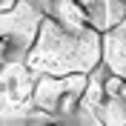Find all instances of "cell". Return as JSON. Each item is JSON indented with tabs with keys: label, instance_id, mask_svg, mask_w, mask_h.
Wrapping results in <instances>:
<instances>
[{
	"label": "cell",
	"instance_id": "5b68a950",
	"mask_svg": "<svg viewBox=\"0 0 126 126\" xmlns=\"http://www.w3.org/2000/svg\"><path fill=\"white\" fill-rule=\"evenodd\" d=\"M78 3H83L86 9H92V6H94V0H78Z\"/></svg>",
	"mask_w": 126,
	"mask_h": 126
},
{
	"label": "cell",
	"instance_id": "277c9868",
	"mask_svg": "<svg viewBox=\"0 0 126 126\" xmlns=\"http://www.w3.org/2000/svg\"><path fill=\"white\" fill-rule=\"evenodd\" d=\"M3 57H6V37H0V66H3Z\"/></svg>",
	"mask_w": 126,
	"mask_h": 126
},
{
	"label": "cell",
	"instance_id": "7a4b0ae2",
	"mask_svg": "<svg viewBox=\"0 0 126 126\" xmlns=\"http://www.w3.org/2000/svg\"><path fill=\"white\" fill-rule=\"evenodd\" d=\"M97 115L103 126H126V103L120 97H103L97 103Z\"/></svg>",
	"mask_w": 126,
	"mask_h": 126
},
{
	"label": "cell",
	"instance_id": "6da1fadb",
	"mask_svg": "<svg viewBox=\"0 0 126 126\" xmlns=\"http://www.w3.org/2000/svg\"><path fill=\"white\" fill-rule=\"evenodd\" d=\"M55 20L69 34H83L92 26L89 9L83 3H78V0H55Z\"/></svg>",
	"mask_w": 126,
	"mask_h": 126
},
{
	"label": "cell",
	"instance_id": "8992f818",
	"mask_svg": "<svg viewBox=\"0 0 126 126\" xmlns=\"http://www.w3.org/2000/svg\"><path fill=\"white\" fill-rule=\"evenodd\" d=\"M49 126H57V123H49Z\"/></svg>",
	"mask_w": 126,
	"mask_h": 126
},
{
	"label": "cell",
	"instance_id": "3957f363",
	"mask_svg": "<svg viewBox=\"0 0 126 126\" xmlns=\"http://www.w3.org/2000/svg\"><path fill=\"white\" fill-rule=\"evenodd\" d=\"M115 97H120V100L126 103V80H120V89H118V94H115Z\"/></svg>",
	"mask_w": 126,
	"mask_h": 126
}]
</instances>
